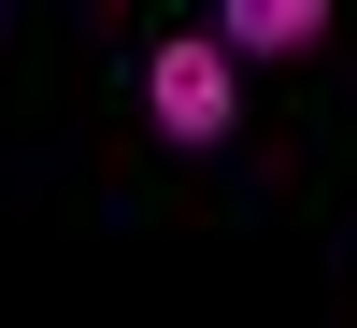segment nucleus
I'll list each match as a JSON object with an SVG mask.
<instances>
[{
	"label": "nucleus",
	"mask_w": 357,
	"mask_h": 328,
	"mask_svg": "<svg viewBox=\"0 0 357 328\" xmlns=\"http://www.w3.org/2000/svg\"><path fill=\"white\" fill-rule=\"evenodd\" d=\"M143 114H158V143H229L243 129V57L215 43V29H172V43H143Z\"/></svg>",
	"instance_id": "nucleus-1"
},
{
	"label": "nucleus",
	"mask_w": 357,
	"mask_h": 328,
	"mask_svg": "<svg viewBox=\"0 0 357 328\" xmlns=\"http://www.w3.org/2000/svg\"><path fill=\"white\" fill-rule=\"evenodd\" d=\"M215 43L243 57V72H272V57H314V43H329V0H215Z\"/></svg>",
	"instance_id": "nucleus-2"
}]
</instances>
